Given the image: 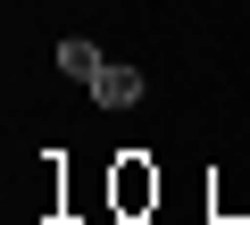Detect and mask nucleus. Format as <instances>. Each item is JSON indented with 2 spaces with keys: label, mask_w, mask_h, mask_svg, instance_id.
Instances as JSON below:
<instances>
[{
  "label": "nucleus",
  "mask_w": 250,
  "mask_h": 225,
  "mask_svg": "<svg viewBox=\"0 0 250 225\" xmlns=\"http://www.w3.org/2000/svg\"><path fill=\"white\" fill-rule=\"evenodd\" d=\"M83 92H92L100 108H134V100H142V75H134V67H100Z\"/></svg>",
  "instance_id": "nucleus-1"
},
{
  "label": "nucleus",
  "mask_w": 250,
  "mask_h": 225,
  "mask_svg": "<svg viewBox=\"0 0 250 225\" xmlns=\"http://www.w3.org/2000/svg\"><path fill=\"white\" fill-rule=\"evenodd\" d=\"M59 67H67V75H75V83H92V75H100V67H108V59H100V50H92V42H59Z\"/></svg>",
  "instance_id": "nucleus-2"
}]
</instances>
